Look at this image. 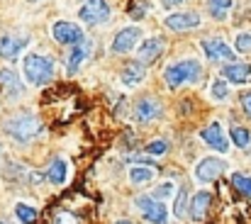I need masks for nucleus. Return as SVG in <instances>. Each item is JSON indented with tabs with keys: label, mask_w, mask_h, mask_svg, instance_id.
<instances>
[{
	"label": "nucleus",
	"mask_w": 251,
	"mask_h": 224,
	"mask_svg": "<svg viewBox=\"0 0 251 224\" xmlns=\"http://www.w3.org/2000/svg\"><path fill=\"white\" fill-rule=\"evenodd\" d=\"M5 132L15 142H32L34 137L42 134V122L34 115H17L5 124Z\"/></svg>",
	"instance_id": "obj_3"
},
{
	"label": "nucleus",
	"mask_w": 251,
	"mask_h": 224,
	"mask_svg": "<svg viewBox=\"0 0 251 224\" xmlns=\"http://www.w3.org/2000/svg\"><path fill=\"white\" fill-rule=\"evenodd\" d=\"M185 210H188V188L180 185V190L176 193V205H173V215L180 220L185 217Z\"/></svg>",
	"instance_id": "obj_23"
},
{
	"label": "nucleus",
	"mask_w": 251,
	"mask_h": 224,
	"mask_svg": "<svg viewBox=\"0 0 251 224\" xmlns=\"http://www.w3.org/2000/svg\"><path fill=\"white\" fill-rule=\"evenodd\" d=\"M161 112H164V107L156 98H142L134 105V120L137 122H154V120L161 117Z\"/></svg>",
	"instance_id": "obj_11"
},
{
	"label": "nucleus",
	"mask_w": 251,
	"mask_h": 224,
	"mask_svg": "<svg viewBox=\"0 0 251 224\" xmlns=\"http://www.w3.org/2000/svg\"><path fill=\"white\" fill-rule=\"evenodd\" d=\"M88 54H90V44L83 39V42L76 44L74 51L69 54V59H66V61H69V64H66V71H69V74H76V71L83 66V61L88 59Z\"/></svg>",
	"instance_id": "obj_18"
},
{
	"label": "nucleus",
	"mask_w": 251,
	"mask_h": 224,
	"mask_svg": "<svg viewBox=\"0 0 251 224\" xmlns=\"http://www.w3.org/2000/svg\"><path fill=\"white\" fill-rule=\"evenodd\" d=\"M29 44V34H2L0 37V56L17 59Z\"/></svg>",
	"instance_id": "obj_8"
},
{
	"label": "nucleus",
	"mask_w": 251,
	"mask_h": 224,
	"mask_svg": "<svg viewBox=\"0 0 251 224\" xmlns=\"http://www.w3.org/2000/svg\"><path fill=\"white\" fill-rule=\"evenodd\" d=\"M22 71L32 85H44L54 78V61L44 54H27L22 61Z\"/></svg>",
	"instance_id": "obj_1"
},
{
	"label": "nucleus",
	"mask_w": 251,
	"mask_h": 224,
	"mask_svg": "<svg viewBox=\"0 0 251 224\" xmlns=\"http://www.w3.org/2000/svg\"><path fill=\"white\" fill-rule=\"evenodd\" d=\"M122 83L127 85V88H134V85H139L144 78H147V69H144V64H139V61H129L127 66H125V71H122Z\"/></svg>",
	"instance_id": "obj_16"
},
{
	"label": "nucleus",
	"mask_w": 251,
	"mask_h": 224,
	"mask_svg": "<svg viewBox=\"0 0 251 224\" xmlns=\"http://www.w3.org/2000/svg\"><path fill=\"white\" fill-rule=\"evenodd\" d=\"M222 75H225V80H232V83L242 85L251 78V64H227L222 69Z\"/></svg>",
	"instance_id": "obj_17"
},
{
	"label": "nucleus",
	"mask_w": 251,
	"mask_h": 224,
	"mask_svg": "<svg viewBox=\"0 0 251 224\" xmlns=\"http://www.w3.org/2000/svg\"><path fill=\"white\" fill-rule=\"evenodd\" d=\"M200 139H202L210 149L220 151V153H225V151L229 149V142H227L225 129H222V124H220V122H210V124L200 132Z\"/></svg>",
	"instance_id": "obj_9"
},
{
	"label": "nucleus",
	"mask_w": 251,
	"mask_h": 224,
	"mask_svg": "<svg viewBox=\"0 0 251 224\" xmlns=\"http://www.w3.org/2000/svg\"><path fill=\"white\" fill-rule=\"evenodd\" d=\"M66 175H69V163H66V158H54V161L49 163L47 178H49L54 185H64V183H66Z\"/></svg>",
	"instance_id": "obj_19"
},
{
	"label": "nucleus",
	"mask_w": 251,
	"mask_h": 224,
	"mask_svg": "<svg viewBox=\"0 0 251 224\" xmlns=\"http://www.w3.org/2000/svg\"><path fill=\"white\" fill-rule=\"evenodd\" d=\"M200 75H202V66H200V61H195V59L176 61V64L166 66V71H164V78H166L168 88H178V85H185V83H195V80H200Z\"/></svg>",
	"instance_id": "obj_2"
},
{
	"label": "nucleus",
	"mask_w": 251,
	"mask_h": 224,
	"mask_svg": "<svg viewBox=\"0 0 251 224\" xmlns=\"http://www.w3.org/2000/svg\"><path fill=\"white\" fill-rule=\"evenodd\" d=\"M78 17L88 25H102L110 17V5L105 0H83L78 7Z\"/></svg>",
	"instance_id": "obj_5"
},
{
	"label": "nucleus",
	"mask_w": 251,
	"mask_h": 224,
	"mask_svg": "<svg viewBox=\"0 0 251 224\" xmlns=\"http://www.w3.org/2000/svg\"><path fill=\"white\" fill-rule=\"evenodd\" d=\"M202 49H205V54H207L210 61H217V64L220 61H234V51L222 39H205L202 42Z\"/></svg>",
	"instance_id": "obj_13"
},
{
	"label": "nucleus",
	"mask_w": 251,
	"mask_h": 224,
	"mask_svg": "<svg viewBox=\"0 0 251 224\" xmlns=\"http://www.w3.org/2000/svg\"><path fill=\"white\" fill-rule=\"evenodd\" d=\"M51 34H54V39H56L59 44H81V42L85 39L83 29H81L78 25H74V22H66V20L54 22Z\"/></svg>",
	"instance_id": "obj_7"
},
{
	"label": "nucleus",
	"mask_w": 251,
	"mask_h": 224,
	"mask_svg": "<svg viewBox=\"0 0 251 224\" xmlns=\"http://www.w3.org/2000/svg\"><path fill=\"white\" fill-rule=\"evenodd\" d=\"M180 2H185V0H161L164 7H176V5H180Z\"/></svg>",
	"instance_id": "obj_33"
},
{
	"label": "nucleus",
	"mask_w": 251,
	"mask_h": 224,
	"mask_svg": "<svg viewBox=\"0 0 251 224\" xmlns=\"http://www.w3.org/2000/svg\"><path fill=\"white\" fill-rule=\"evenodd\" d=\"M161 51H164V39L151 37V39H147V42L139 44V61L151 64V61H156L161 56Z\"/></svg>",
	"instance_id": "obj_15"
},
{
	"label": "nucleus",
	"mask_w": 251,
	"mask_h": 224,
	"mask_svg": "<svg viewBox=\"0 0 251 224\" xmlns=\"http://www.w3.org/2000/svg\"><path fill=\"white\" fill-rule=\"evenodd\" d=\"M156 175V171L151 166H132L129 168V180L134 185H144V183H151Z\"/></svg>",
	"instance_id": "obj_20"
},
{
	"label": "nucleus",
	"mask_w": 251,
	"mask_h": 224,
	"mask_svg": "<svg viewBox=\"0 0 251 224\" xmlns=\"http://www.w3.org/2000/svg\"><path fill=\"white\" fill-rule=\"evenodd\" d=\"M139 42H142V29H139V27H125L122 32H117V37H115V42H112V51H115V54H127V51H132Z\"/></svg>",
	"instance_id": "obj_10"
},
{
	"label": "nucleus",
	"mask_w": 251,
	"mask_h": 224,
	"mask_svg": "<svg viewBox=\"0 0 251 224\" xmlns=\"http://www.w3.org/2000/svg\"><path fill=\"white\" fill-rule=\"evenodd\" d=\"M166 151H168V142H164V139H156V142L147 144V153H156V156H164Z\"/></svg>",
	"instance_id": "obj_30"
},
{
	"label": "nucleus",
	"mask_w": 251,
	"mask_h": 224,
	"mask_svg": "<svg viewBox=\"0 0 251 224\" xmlns=\"http://www.w3.org/2000/svg\"><path fill=\"white\" fill-rule=\"evenodd\" d=\"M200 15L198 12H173L166 17V27L173 32H185V29H193V27H200Z\"/></svg>",
	"instance_id": "obj_12"
},
{
	"label": "nucleus",
	"mask_w": 251,
	"mask_h": 224,
	"mask_svg": "<svg viewBox=\"0 0 251 224\" xmlns=\"http://www.w3.org/2000/svg\"><path fill=\"white\" fill-rule=\"evenodd\" d=\"M210 95H212V100H225L227 95H229V85H227V80H212V85H210Z\"/></svg>",
	"instance_id": "obj_26"
},
{
	"label": "nucleus",
	"mask_w": 251,
	"mask_h": 224,
	"mask_svg": "<svg viewBox=\"0 0 251 224\" xmlns=\"http://www.w3.org/2000/svg\"><path fill=\"white\" fill-rule=\"evenodd\" d=\"M229 137H232V142H234V147H239V149H247L251 144V134L247 127H232V132H229Z\"/></svg>",
	"instance_id": "obj_22"
},
{
	"label": "nucleus",
	"mask_w": 251,
	"mask_h": 224,
	"mask_svg": "<svg viewBox=\"0 0 251 224\" xmlns=\"http://www.w3.org/2000/svg\"><path fill=\"white\" fill-rule=\"evenodd\" d=\"M15 215H17V220H20L22 224H34L37 222V210L29 207V205H22V202H20V205L15 207Z\"/></svg>",
	"instance_id": "obj_24"
},
{
	"label": "nucleus",
	"mask_w": 251,
	"mask_h": 224,
	"mask_svg": "<svg viewBox=\"0 0 251 224\" xmlns=\"http://www.w3.org/2000/svg\"><path fill=\"white\" fill-rule=\"evenodd\" d=\"M134 205H137V210H142V215H144V220H147V222L168 224V212H166V207H164V202H161V200L149 198V195H142V198H137V200H134Z\"/></svg>",
	"instance_id": "obj_4"
},
{
	"label": "nucleus",
	"mask_w": 251,
	"mask_h": 224,
	"mask_svg": "<svg viewBox=\"0 0 251 224\" xmlns=\"http://www.w3.org/2000/svg\"><path fill=\"white\" fill-rule=\"evenodd\" d=\"M0 224H12L10 220H5V217H0Z\"/></svg>",
	"instance_id": "obj_34"
},
{
	"label": "nucleus",
	"mask_w": 251,
	"mask_h": 224,
	"mask_svg": "<svg viewBox=\"0 0 251 224\" xmlns=\"http://www.w3.org/2000/svg\"><path fill=\"white\" fill-rule=\"evenodd\" d=\"M173 193H178L173 183H161V185L154 190V198H161V202H164V198H171Z\"/></svg>",
	"instance_id": "obj_29"
},
{
	"label": "nucleus",
	"mask_w": 251,
	"mask_h": 224,
	"mask_svg": "<svg viewBox=\"0 0 251 224\" xmlns=\"http://www.w3.org/2000/svg\"><path fill=\"white\" fill-rule=\"evenodd\" d=\"M0 83H2V85H7V88H10L12 93H17V90H20V83H17V75L12 74L10 69H5V71H0Z\"/></svg>",
	"instance_id": "obj_28"
},
{
	"label": "nucleus",
	"mask_w": 251,
	"mask_h": 224,
	"mask_svg": "<svg viewBox=\"0 0 251 224\" xmlns=\"http://www.w3.org/2000/svg\"><path fill=\"white\" fill-rule=\"evenodd\" d=\"M234 49L242 54H251V34L249 32H239L234 39Z\"/></svg>",
	"instance_id": "obj_27"
},
{
	"label": "nucleus",
	"mask_w": 251,
	"mask_h": 224,
	"mask_svg": "<svg viewBox=\"0 0 251 224\" xmlns=\"http://www.w3.org/2000/svg\"><path fill=\"white\" fill-rule=\"evenodd\" d=\"M232 185H234L239 193H244L247 198H251V175H244V173H234V175H232Z\"/></svg>",
	"instance_id": "obj_25"
},
{
	"label": "nucleus",
	"mask_w": 251,
	"mask_h": 224,
	"mask_svg": "<svg viewBox=\"0 0 251 224\" xmlns=\"http://www.w3.org/2000/svg\"><path fill=\"white\" fill-rule=\"evenodd\" d=\"M207 7L215 20H227L234 7V0H207Z\"/></svg>",
	"instance_id": "obj_21"
},
{
	"label": "nucleus",
	"mask_w": 251,
	"mask_h": 224,
	"mask_svg": "<svg viewBox=\"0 0 251 224\" xmlns=\"http://www.w3.org/2000/svg\"><path fill=\"white\" fill-rule=\"evenodd\" d=\"M210 200H212V195L207 190H200V193L193 195V202H190V217H193V222H202L207 217Z\"/></svg>",
	"instance_id": "obj_14"
},
{
	"label": "nucleus",
	"mask_w": 251,
	"mask_h": 224,
	"mask_svg": "<svg viewBox=\"0 0 251 224\" xmlns=\"http://www.w3.org/2000/svg\"><path fill=\"white\" fill-rule=\"evenodd\" d=\"M242 107H244V112H247V115L251 117V90L242 95Z\"/></svg>",
	"instance_id": "obj_32"
},
{
	"label": "nucleus",
	"mask_w": 251,
	"mask_h": 224,
	"mask_svg": "<svg viewBox=\"0 0 251 224\" xmlns=\"http://www.w3.org/2000/svg\"><path fill=\"white\" fill-rule=\"evenodd\" d=\"M227 171V163L222 158H202L195 166V180L198 183H212L215 178H220Z\"/></svg>",
	"instance_id": "obj_6"
},
{
	"label": "nucleus",
	"mask_w": 251,
	"mask_h": 224,
	"mask_svg": "<svg viewBox=\"0 0 251 224\" xmlns=\"http://www.w3.org/2000/svg\"><path fill=\"white\" fill-rule=\"evenodd\" d=\"M54 224H76V217H71L69 212H56L54 215Z\"/></svg>",
	"instance_id": "obj_31"
}]
</instances>
